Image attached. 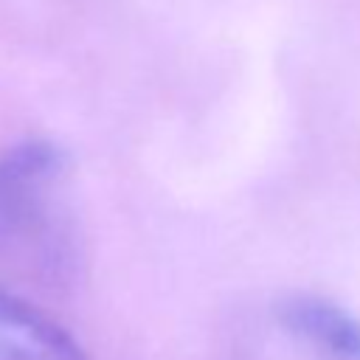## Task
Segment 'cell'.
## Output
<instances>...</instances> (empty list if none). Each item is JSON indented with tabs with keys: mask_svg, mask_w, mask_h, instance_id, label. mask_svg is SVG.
Segmentation results:
<instances>
[{
	"mask_svg": "<svg viewBox=\"0 0 360 360\" xmlns=\"http://www.w3.org/2000/svg\"><path fill=\"white\" fill-rule=\"evenodd\" d=\"M68 155L45 138L0 152V264L62 284L79 270V239L68 208Z\"/></svg>",
	"mask_w": 360,
	"mask_h": 360,
	"instance_id": "1",
	"label": "cell"
},
{
	"mask_svg": "<svg viewBox=\"0 0 360 360\" xmlns=\"http://www.w3.org/2000/svg\"><path fill=\"white\" fill-rule=\"evenodd\" d=\"M281 329L318 360H360V318L332 298L292 292L278 301Z\"/></svg>",
	"mask_w": 360,
	"mask_h": 360,
	"instance_id": "2",
	"label": "cell"
},
{
	"mask_svg": "<svg viewBox=\"0 0 360 360\" xmlns=\"http://www.w3.org/2000/svg\"><path fill=\"white\" fill-rule=\"evenodd\" d=\"M0 360H87V354L62 323L0 284Z\"/></svg>",
	"mask_w": 360,
	"mask_h": 360,
	"instance_id": "3",
	"label": "cell"
}]
</instances>
